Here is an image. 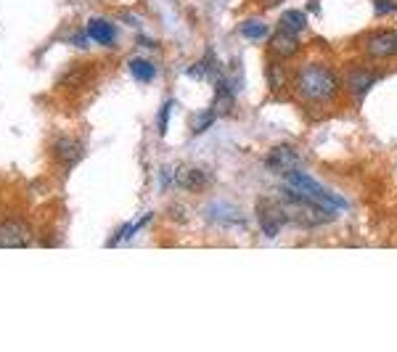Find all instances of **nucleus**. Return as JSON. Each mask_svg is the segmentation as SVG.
Returning <instances> with one entry per match:
<instances>
[{"label": "nucleus", "mask_w": 397, "mask_h": 352, "mask_svg": "<svg viewBox=\"0 0 397 352\" xmlns=\"http://www.w3.org/2000/svg\"><path fill=\"white\" fill-rule=\"evenodd\" d=\"M291 96L302 109L310 114H320L337 106V101L345 96L342 91V69L323 59L299 61L291 69Z\"/></svg>", "instance_id": "nucleus-1"}, {"label": "nucleus", "mask_w": 397, "mask_h": 352, "mask_svg": "<svg viewBox=\"0 0 397 352\" xmlns=\"http://www.w3.org/2000/svg\"><path fill=\"white\" fill-rule=\"evenodd\" d=\"M276 199H278V204H281V210H284L286 225H297L302 231L323 228V225L337 220V215H339V212L328 210L320 201L310 199V196L294 191V188H289V186L278 188Z\"/></svg>", "instance_id": "nucleus-2"}, {"label": "nucleus", "mask_w": 397, "mask_h": 352, "mask_svg": "<svg viewBox=\"0 0 397 352\" xmlns=\"http://www.w3.org/2000/svg\"><path fill=\"white\" fill-rule=\"evenodd\" d=\"M381 67L371 64V61H355V64H347L342 69V91L345 96L352 101H360L366 96L379 80H381Z\"/></svg>", "instance_id": "nucleus-3"}, {"label": "nucleus", "mask_w": 397, "mask_h": 352, "mask_svg": "<svg viewBox=\"0 0 397 352\" xmlns=\"http://www.w3.org/2000/svg\"><path fill=\"white\" fill-rule=\"evenodd\" d=\"M284 186H289V188H294V191H299V193H305V196H310V199L320 201V204L328 207V210H334V212L347 210V201L342 199V196H337L334 191H328L323 183H318L315 178L305 175L302 170L289 172L286 178H284Z\"/></svg>", "instance_id": "nucleus-4"}, {"label": "nucleus", "mask_w": 397, "mask_h": 352, "mask_svg": "<svg viewBox=\"0 0 397 352\" xmlns=\"http://www.w3.org/2000/svg\"><path fill=\"white\" fill-rule=\"evenodd\" d=\"M363 61L371 64H389L397 61V30H374L363 38Z\"/></svg>", "instance_id": "nucleus-5"}, {"label": "nucleus", "mask_w": 397, "mask_h": 352, "mask_svg": "<svg viewBox=\"0 0 397 352\" xmlns=\"http://www.w3.org/2000/svg\"><path fill=\"white\" fill-rule=\"evenodd\" d=\"M265 170L273 172V175H281L286 178L289 172H297L302 167V154H299L291 143H278L265 154Z\"/></svg>", "instance_id": "nucleus-6"}, {"label": "nucleus", "mask_w": 397, "mask_h": 352, "mask_svg": "<svg viewBox=\"0 0 397 352\" xmlns=\"http://www.w3.org/2000/svg\"><path fill=\"white\" fill-rule=\"evenodd\" d=\"M255 217H257V225L262 236H268V239H276L278 233L284 231V225H286V217H284V210H281V204L278 199H257L255 204Z\"/></svg>", "instance_id": "nucleus-7"}, {"label": "nucleus", "mask_w": 397, "mask_h": 352, "mask_svg": "<svg viewBox=\"0 0 397 352\" xmlns=\"http://www.w3.org/2000/svg\"><path fill=\"white\" fill-rule=\"evenodd\" d=\"M299 50H302V40H299L297 32H289V30H276L268 35V56L276 61H291L299 56Z\"/></svg>", "instance_id": "nucleus-8"}, {"label": "nucleus", "mask_w": 397, "mask_h": 352, "mask_svg": "<svg viewBox=\"0 0 397 352\" xmlns=\"http://www.w3.org/2000/svg\"><path fill=\"white\" fill-rule=\"evenodd\" d=\"M175 183H178L183 191H191V193H201L204 188L209 186V175L201 167H178L175 170Z\"/></svg>", "instance_id": "nucleus-9"}, {"label": "nucleus", "mask_w": 397, "mask_h": 352, "mask_svg": "<svg viewBox=\"0 0 397 352\" xmlns=\"http://www.w3.org/2000/svg\"><path fill=\"white\" fill-rule=\"evenodd\" d=\"M265 74H268V88L273 96H284L291 88V69L286 67V61L270 59Z\"/></svg>", "instance_id": "nucleus-10"}, {"label": "nucleus", "mask_w": 397, "mask_h": 352, "mask_svg": "<svg viewBox=\"0 0 397 352\" xmlns=\"http://www.w3.org/2000/svg\"><path fill=\"white\" fill-rule=\"evenodd\" d=\"M32 239L30 228L19 220H9L0 225V246H27Z\"/></svg>", "instance_id": "nucleus-11"}, {"label": "nucleus", "mask_w": 397, "mask_h": 352, "mask_svg": "<svg viewBox=\"0 0 397 352\" xmlns=\"http://www.w3.org/2000/svg\"><path fill=\"white\" fill-rule=\"evenodd\" d=\"M85 32H88L90 40L99 42V45H114V42H117V27L106 19H99V16L88 21Z\"/></svg>", "instance_id": "nucleus-12"}, {"label": "nucleus", "mask_w": 397, "mask_h": 352, "mask_svg": "<svg viewBox=\"0 0 397 352\" xmlns=\"http://www.w3.org/2000/svg\"><path fill=\"white\" fill-rule=\"evenodd\" d=\"M233 103H236V91L225 82V77H220L215 82V103H212V109L218 111V117H225V114L233 111Z\"/></svg>", "instance_id": "nucleus-13"}, {"label": "nucleus", "mask_w": 397, "mask_h": 352, "mask_svg": "<svg viewBox=\"0 0 397 352\" xmlns=\"http://www.w3.org/2000/svg\"><path fill=\"white\" fill-rule=\"evenodd\" d=\"M238 35L249 42H259L270 35V27H268V21H262V19H244L238 24Z\"/></svg>", "instance_id": "nucleus-14"}, {"label": "nucleus", "mask_w": 397, "mask_h": 352, "mask_svg": "<svg viewBox=\"0 0 397 352\" xmlns=\"http://www.w3.org/2000/svg\"><path fill=\"white\" fill-rule=\"evenodd\" d=\"M276 27H281V30H289V32H305V27H308V16H305V11L299 8H289L284 11L281 16H278V24Z\"/></svg>", "instance_id": "nucleus-15"}, {"label": "nucleus", "mask_w": 397, "mask_h": 352, "mask_svg": "<svg viewBox=\"0 0 397 352\" xmlns=\"http://www.w3.org/2000/svg\"><path fill=\"white\" fill-rule=\"evenodd\" d=\"M56 154H59V159L64 161V164H77L79 159H82V146H79V141H74V138H59L56 141Z\"/></svg>", "instance_id": "nucleus-16"}, {"label": "nucleus", "mask_w": 397, "mask_h": 352, "mask_svg": "<svg viewBox=\"0 0 397 352\" xmlns=\"http://www.w3.org/2000/svg\"><path fill=\"white\" fill-rule=\"evenodd\" d=\"M215 120H218V111L212 109H201V111H196L194 117H191V135H201V132H207L212 125H215Z\"/></svg>", "instance_id": "nucleus-17"}, {"label": "nucleus", "mask_w": 397, "mask_h": 352, "mask_svg": "<svg viewBox=\"0 0 397 352\" xmlns=\"http://www.w3.org/2000/svg\"><path fill=\"white\" fill-rule=\"evenodd\" d=\"M130 74L140 82H151L157 77V67L149 59H133L130 61Z\"/></svg>", "instance_id": "nucleus-18"}, {"label": "nucleus", "mask_w": 397, "mask_h": 352, "mask_svg": "<svg viewBox=\"0 0 397 352\" xmlns=\"http://www.w3.org/2000/svg\"><path fill=\"white\" fill-rule=\"evenodd\" d=\"M374 11L376 16H392L397 13V0H374Z\"/></svg>", "instance_id": "nucleus-19"}, {"label": "nucleus", "mask_w": 397, "mask_h": 352, "mask_svg": "<svg viewBox=\"0 0 397 352\" xmlns=\"http://www.w3.org/2000/svg\"><path fill=\"white\" fill-rule=\"evenodd\" d=\"M169 109H172V101H167L162 111H159V135H164L167 132V125H169Z\"/></svg>", "instance_id": "nucleus-20"}, {"label": "nucleus", "mask_w": 397, "mask_h": 352, "mask_svg": "<svg viewBox=\"0 0 397 352\" xmlns=\"http://www.w3.org/2000/svg\"><path fill=\"white\" fill-rule=\"evenodd\" d=\"M278 3H281V0H259L262 8H273V6H278Z\"/></svg>", "instance_id": "nucleus-21"}]
</instances>
